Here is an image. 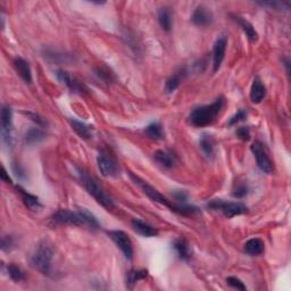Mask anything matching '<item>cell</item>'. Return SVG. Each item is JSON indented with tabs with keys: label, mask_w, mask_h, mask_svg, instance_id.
Returning a JSON list of instances; mask_svg holds the SVG:
<instances>
[{
	"label": "cell",
	"mask_w": 291,
	"mask_h": 291,
	"mask_svg": "<svg viewBox=\"0 0 291 291\" xmlns=\"http://www.w3.org/2000/svg\"><path fill=\"white\" fill-rule=\"evenodd\" d=\"M266 96V88L265 85L263 84L261 80L258 78H255L254 82L251 84L250 89V99L254 104H259L264 100Z\"/></svg>",
	"instance_id": "obj_19"
},
{
	"label": "cell",
	"mask_w": 291,
	"mask_h": 291,
	"mask_svg": "<svg viewBox=\"0 0 291 291\" xmlns=\"http://www.w3.org/2000/svg\"><path fill=\"white\" fill-rule=\"evenodd\" d=\"M76 174H78V178L83 186V188L88 191L89 195H91L97 200V203L100 204V205L107 209H112L115 207V204H114L112 197L105 191L103 186L99 185V182L93 176L80 167H76Z\"/></svg>",
	"instance_id": "obj_3"
},
{
	"label": "cell",
	"mask_w": 291,
	"mask_h": 291,
	"mask_svg": "<svg viewBox=\"0 0 291 291\" xmlns=\"http://www.w3.org/2000/svg\"><path fill=\"white\" fill-rule=\"evenodd\" d=\"M228 285L232 287V288L238 289V290H246V286L244 285V282L241 281L240 279L235 278V276H229L227 279Z\"/></svg>",
	"instance_id": "obj_33"
},
{
	"label": "cell",
	"mask_w": 291,
	"mask_h": 291,
	"mask_svg": "<svg viewBox=\"0 0 291 291\" xmlns=\"http://www.w3.org/2000/svg\"><path fill=\"white\" fill-rule=\"evenodd\" d=\"M44 57L47 60H49L51 62H55V63H72L74 62V57L72 55H67V54H63L60 53V51L54 50V49H44L43 51Z\"/></svg>",
	"instance_id": "obj_25"
},
{
	"label": "cell",
	"mask_w": 291,
	"mask_h": 291,
	"mask_svg": "<svg viewBox=\"0 0 291 291\" xmlns=\"http://www.w3.org/2000/svg\"><path fill=\"white\" fill-rule=\"evenodd\" d=\"M224 103L225 100L223 97H220L210 105L200 106L198 108L193 109L189 115V122L196 127H205L210 125L223 109Z\"/></svg>",
	"instance_id": "obj_4"
},
{
	"label": "cell",
	"mask_w": 291,
	"mask_h": 291,
	"mask_svg": "<svg viewBox=\"0 0 291 291\" xmlns=\"http://www.w3.org/2000/svg\"><path fill=\"white\" fill-rule=\"evenodd\" d=\"M158 23L166 32H169L172 30V12L168 7H162L158 9Z\"/></svg>",
	"instance_id": "obj_24"
},
{
	"label": "cell",
	"mask_w": 291,
	"mask_h": 291,
	"mask_svg": "<svg viewBox=\"0 0 291 291\" xmlns=\"http://www.w3.org/2000/svg\"><path fill=\"white\" fill-rule=\"evenodd\" d=\"M130 176L131 179H132V181L136 183L137 186H139V188L143 190L145 195L147 196L149 199H151L152 202L158 203L161 204V205L168 207L172 212L178 213L180 215H183V216H191V215H195L197 213H199L198 207L192 206V205H187L186 203H181V204L173 203L172 200H168L166 197H164V195H162L158 190H156L154 187H151L149 183L146 182L145 180L140 179L139 176L133 174V173H130Z\"/></svg>",
	"instance_id": "obj_1"
},
{
	"label": "cell",
	"mask_w": 291,
	"mask_h": 291,
	"mask_svg": "<svg viewBox=\"0 0 291 291\" xmlns=\"http://www.w3.org/2000/svg\"><path fill=\"white\" fill-rule=\"evenodd\" d=\"M97 75H98L100 79L104 80V81L107 82V83H109V82L113 81L112 74H110V73H108V72H105L104 70H102V68H99L98 73H97Z\"/></svg>",
	"instance_id": "obj_39"
},
{
	"label": "cell",
	"mask_w": 291,
	"mask_h": 291,
	"mask_svg": "<svg viewBox=\"0 0 291 291\" xmlns=\"http://www.w3.org/2000/svg\"><path fill=\"white\" fill-rule=\"evenodd\" d=\"M173 197H174L175 200H178L179 203H186L187 199H188V193L183 190H175L173 192Z\"/></svg>",
	"instance_id": "obj_38"
},
{
	"label": "cell",
	"mask_w": 291,
	"mask_h": 291,
	"mask_svg": "<svg viewBox=\"0 0 291 291\" xmlns=\"http://www.w3.org/2000/svg\"><path fill=\"white\" fill-rule=\"evenodd\" d=\"M1 121V139L6 147L13 145V112L8 106H2L0 113Z\"/></svg>",
	"instance_id": "obj_8"
},
{
	"label": "cell",
	"mask_w": 291,
	"mask_h": 291,
	"mask_svg": "<svg viewBox=\"0 0 291 291\" xmlns=\"http://www.w3.org/2000/svg\"><path fill=\"white\" fill-rule=\"evenodd\" d=\"M248 191H249L248 186L246 185V183H240V185H238L233 189V191H232V196H233L234 198H244V197L248 195Z\"/></svg>",
	"instance_id": "obj_32"
},
{
	"label": "cell",
	"mask_w": 291,
	"mask_h": 291,
	"mask_svg": "<svg viewBox=\"0 0 291 291\" xmlns=\"http://www.w3.org/2000/svg\"><path fill=\"white\" fill-rule=\"evenodd\" d=\"M188 75V70L187 67H183L181 70H179L178 72H175L172 76H169L167 79V81L165 83V91L167 93H172L174 92L176 89L179 88L181 82L183 81V79Z\"/></svg>",
	"instance_id": "obj_16"
},
{
	"label": "cell",
	"mask_w": 291,
	"mask_h": 291,
	"mask_svg": "<svg viewBox=\"0 0 291 291\" xmlns=\"http://www.w3.org/2000/svg\"><path fill=\"white\" fill-rule=\"evenodd\" d=\"M199 145L204 155H205L206 157L212 158L214 156V140L212 136H209V134H204L202 139H200Z\"/></svg>",
	"instance_id": "obj_29"
},
{
	"label": "cell",
	"mask_w": 291,
	"mask_h": 291,
	"mask_svg": "<svg viewBox=\"0 0 291 291\" xmlns=\"http://www.w3.org/2000/svg\"><path fill=\"white\" fill-rule=\"evenodd\" d=\"M250 150L255 156L256 163H257L259 169H261L262 172L266 173V174H272V173L274 172V167H273V163L271 158H270L268 151L265 150L264 145L259 143V141H255V143L251 145Z\"/></svg>",
	"instance_id": "obj_7"
},
{
	"label": "cell",
	"mask_w": 291,
	"mask_h": 291,
	"mask_svg": "<svg viewBox=\"0 0 291 291\" xmlns=\"http://www.w3.org/2000/svg\"><path fill=\"white\" fill-rule=\"evenodd\" d=\"M282 63H283V65H285L286 68H287V73H288V74H289V73H290V70H289V64H290V61H289V58H287V57H286L285 60L282 61Z\"/></svg>",
	"instance_id": "obj_42"
},
{
	"label": "cell",
	"mask_w": 291,
	"mask_h": 291,
	"mask_svg": "<svg viewBox=\"0 0 291 291\" xmlns=\"http://www.w3.org/2000/svg\"><path fill=\"white\" fill-rule=\"evenodd\" d=\"M191 22L195 24L196 26H208L214 22V15L207 7L200 5L193 10L191 15Z\"/></svg>",
	"instance_id": "obj_13"
},
{
	"label": "cell",
	"mask_w": 291,
	"mask_h": 291,
	"mask_svg": "<svg viewBox=\"0 0 291 291\" xmlns=\"http://www.w3.org/2000/svg\"><path fill=\"white\" fill-rule=\"evenodd\" d=\"M237 134H238V137L244 141H248L249 139H250V131H249L247 126L239 127V129L237 130Z\"/></svg>",
	"instance_id": "obj_36"
},
{
	"label": "cell",
	"mask_w": 291,
	"mask_h": 291,
	"mask_svg": "<svg viewBox=\"0 0 291 291\" xmlns=\"http://www.w3.org/2000/svg\"><path fill=\"white\" fill-rule=\"evenodd\" d=\"M148 271L147 270H131L126 273L125 278V285L127 289H133L134 286L137 285L138 281L147 278Z\"/></svg>",
	"instance_id": "obj_26"
},
{
	"label": "cell",
	"mask_w": 291,
	"mask_h": 291,
	"mask_svg": "<svg viewBox=\"0 0 291 291\" xmlns=\"http://www.w3.org/2000/svg\"><path fill=\"white\" fill-rule=\"evenodd\" d=\"M107 234L109 235L110 239L115 242L117 247L121 249V251L123 252V255L125 256L126 259L129 261H132L133 258V244L131 241V239L129 235H127L125 232L123 231H108Z\"/></svg>",
	"instance_id": "obj_9"
},
{
	"label": "cell",
	"mask_w": 291,
	"mask_h": 291,
	"mask_svg": "<svg viewBox=\"0 0 291 291\" xmlns=\"http://www.w3.org/2000/svg\"><path fill=\"white\" fill-rule=\"evenodd\" d=\"M14 247V239L10 235H3L1 239V249L3 251L12 250Z\"/></svg>",
	"instance_id": "obj_34"
},
{
	"label": "cell",
	"mask_w": 291,
	"mask_h": 291,
	"mask_svg": "<svg viewBox=\"0 0 291 291\" xmlns=\"http://www.w3.org/2000/svg\"><path fill=\"white\" fill-rule=\"evenodd\" d=\"M6 270H7V273H8L9 278L13 280L14 282H22L24 280L26 279L25 276V273L22 269L20 268V266H17L16 264H14V263H10L6 266Z\"/></svg>",
	"instance_id": "obj_28"
},
{
	"label": "cell",
	"mask_w": 291,
	"mask_h": 291,
	"mask_svg": "<svg viewBox=\"0 0 291 291\" xmlns=\"http://www.w3.org/2000/svg\"><path fill=\"white\" fill-rule=\"evenodd\" d=\"M155 161L158 163L159 165L163 166L164 168L171 169L175 167L178 164V157L171 151L167 150H157L154 154Z\"/></svg>",
	"instance_id": "obj_14"
},
{
	"label": "cell",
	"mask_w": 291,
	"mask_h": 291,
	"mask_svg": "<svg viewBox=\"0 0 291 291\" xmlns=\"http://www.w3.org/2000/svg\"><path fill=\"white\" fill-rule=\"evenodd\" d=\"M97 164H98L100 173L104 176H115L119 173V165H117L115 158L106 151L99 152L98 157H97Z\"/></svg>",
	"instance_id": "obj_10"
},
{
	"label": "cell",
	"mask_w": 291,
	"mask_h": 291,
	"mask_svg": "<svg viewBox=\"0 0 291 291\" xmlns=\"http://www.w3.org/2000/svg\"><path fill=\"white\" fill-rule=\"evenodd\" d=\"M1 179H2V181H3V182H6V183H12V180H10L9 175L7 174V172H6L5 167H2V171H1Z\"/></svg>",
	"instance_id": "obj_41"
},
{
	"label": "cell",
	"mask_w": 291,
	"mask_h": 291,
	"mask_svg": "<svg viewBox=\"0 0 291 291\" xmlns=\"http://www.w3.org/2000/svg\"><path fill=\"white\" fill-rule=\"evenodd\" d=\"M13 171H14V173H15V175L20 180H24V179L26 178L25 172H24V169L22 168V166H21L19 164V163H14V164H13Z\"/></svg>",
	"instance_id": "obj_37"
},
{
	"label": "cell",
	"mask_w": 291,
	"mask_h": 291,
	"mask_svg": "<svg viewBox=\"0 0 291 291\" xmlns=\"http://www.w3.org/2000/svg\"><path fill=\"white\" fill-rule=\"evenodd\" d=\"M54 257V248L48 241H42L37 246L30 257V265L43 275L51 273V262Z\"/></svg>",
	"instance_id": "obj_5"
},
{
	"label": "cell",
	"mask_w": 291,
	"mask_h": 291,
	"mask_svg": "<svg viewBox=\"0 0 291 291\" xmlns=\"http://www.w3.org/2000/svg\"><path fill=\"white\" fill-rule=\"evenodd\" d=\"M228 37L225 34H221L214 43L213 47V67L214 72L220 70L222 63H223L225 57V50H227Z\"/></svg>",
	"instance_id": "obj_12"
},
{
	"label": "cell",
	"mask_w": 291,
	"mask_h": 291,
	"mask_svg": "<svg viewBox=\"0 0 291 291\" xmlns=\"http://www.w3.org/2000/svg\"><path fill=\"white\" fill-rule=\"evenodd\" d=\"M207 207L214 210H220L223 213L224 216L228 218H232L237 215L248 213V207L242 203H232L224 202L222 199H213L207 204Z\"/></svg>",
	"instance_id": "obj_6"
},
{
	"label": "cell",
	"mask_w": 291,
	"mask_h": 291,
	"mask_svg": "<svg viewBox=\"0 0 291 291\" xmlns=\"http://www.w3.org/2000/svg\"><path fill=\"white\" fill-rule=\"evenodd\" d=\"M70 123L73 127V130L75 131L76 134L82 139H91L92 138V129L91 126L88 125V124L80 122V121L75 119H70Z\"/></svg>",
	"instance_id": "obj_22"
},
{
	"label": "cell",
	"mask_w": 291,
	"mask_h": 291,
	"mask_svg": "<svg viewBox=\"0 0 291 291\" xmlns=\"http://www.w3.org/2000/svg\"><path fill=\"white\" fill-rule=\"evenodd\" d=\"M44 138H46V134H44L42 130L39 129V127H32L25 133L24 141L27 145H36L44 140Z\"/></svg>",
	"instance_id": "obj_27"
},
{
	"label": "cell",
	"mask_w": 291,
	"mask_h": 291,
	"mask_svg": "<svg viewBox=\"0 0 291 291\" xmlns=\"http://www.w3.org/2000/svg\"><path fill=\"white\" fill-rule=\"evenodd\" d=\"M244 250L249 256H259L265 251V244L259 238L249 239L244 246Z\"/></svg>",
	"instance_id": "obj_18"
},
{
	"label": "cell",
	"mask_w": 291,
	"mask_h": 291,
	"mask_svg": "<svg viewBox=\"0 0 291 291\" xmlns=\"http://www.w3.org/2000/svg\"><path fill=\"white\" fill-rule=\"evenodd\" d=\"M256 3L270 9H276V10L290 9V1H276V0H269V1H256Z\"/></svg>",
	"instance_id": "obj_31"
},
{
	"label": "cell",
	"mask_w": 291,
	"mask_h": 291,
	"mask_svg": "<svg viewBox=\"0 0 291 291\" xmlns=\"http://www.w3.org/2000/svg\"><path fill=\"white\" fill-rule=\"evenodd\" d=\"M173 248L178 254L179 258H181L182 261L188 262L190 257H191V251H190L189 244L187 242L185 239H176V240L173 242Z\"/></svg>",
	"instance_id": "obj_23"
},
{
	"label": "cell",
	"mask_w": 291,
	"mask_h": 291,
	"mask_svg": "<svg viewBox=\"0 0 291 291\" xmlns=\"http://www.w3.org/2000/svg\"><path fill=\"white\" fill-rule=\"evenodd\" d=\"M13 64L16 72L19 73L24 82L25 83L32 82V71H31L30 64L27 63L25 60H23L22 57H16L15 60H14Z\"/></svg>",
	"instance_id": "obj_15"
},
{
	"label": "cell",
	"mask_w": 291,
	"mask_h": 291,
	"mask_svg": "<svg viewBox=\"0 0 291 291\" xmlns=\"http://www.w3.org/2000/svg\"><path fill=\"white\" fill-rule=\"evenodd\" d=\"M145 132L149 138H150V139H154V140H161L164 138L162 125L158 122L149 124V125L145 129Z\"/></svg>",
	"instance_id": "obj_30"
},
{
	"label": "cell",
	"mask_w": 291,
	"mask_h": 291,
	"mask_svg": "<svg viewBox=\"0 0 291 291\" xmlns=\"http://www.w3.org/2000/svg\"><path fill=\"white\" fill-rule=\"evenodd\" d=\"M246 117H247V112L244 109H240L239 112L233 115L230 119V122H229V125H235V124L241 122V121H244Z\"/></svg>",
	"instance_id": "obj_35"
},
{
	"label": "cell",
	"mask_w": 291,
	"mask_h": 291,
	"mask_svg": "<svg viewBox=\"0 0 291 291\" xmlns=\"http://www.w3.org/2000/svg\"><path fill=\"white\" fill-rule=\"evenodd\" d=\"M50 221L56 225H76V227H85L91 230H97L100 227L95 215L83 208L79 210L60 209L53 214Z\"/></svg>",
	"instance_id": "obj_2"
},
{
	"label": "cell",
	"mask_w": 291,
	"mask_h": 291,
	"mask_svg": "<svg viewBox=\"0 0 291 291\" xmlns=\"http://www.w3.org/2000/svg\"><path fill=\"white\" fill-rule=\"evenodd\" d=\"M17 190L20 191L24 205H25L27 208L31 210H39L42 208V205H41L40 200L37 196L31 195V193L25 191V190L21 188V187H17Z\"/></svg>",
	"instance_id": "obj_21"
},
{
	"label": "cell",
	"mask_w": 291,
	"mask_h": 291,
	"mask_svg": "<svg viewBox=\"0 0 291 291\" xmlns=\"http://www.w3.org/2000/svg\"><path fill=\"white\" fill-rule=\"evenodd\" d=\"M132 228L137 233H139L140 235H143V237L146 238L156 237V235L158 234L157 229H155L154 227H151L150 224L139 220V218H134V220H132Z\"/></svg>",
	"instance_id": "obj_17"
},
{
	"label": "cell",
	"mask_w": 291,
	"mask_h": 291,
	"mask_svg": "<svg viewBox=\"0 0 291 291\" xmlns=\"http://www.w3.org/2000/svg\"><path fill=\"white\" fill-rule=\"evenodd\" d=\"M56 76L60 81L67 86L72 92L78 93V95H83L86 92L85 85L79 81L75 76L71 75L70 73L64 70L56 71Z\"/></svg>",
	"instance_id": "obj_11"
},
{
	"label": "cell",
	"mask_w": 291,
	"mask_h": 291,
	"mask_svg": "<svg viewBox=\"0 0 291 291\" xmlns=\"http://www.w3.org/2000/svg\"><path fill=\"white\" fill-rule=\"evenodd\" d=\"M24 114L29 116L31 120L34 121V122H36L38 124V125H40V126L46 125V122H44V121L42 119H41V117L39 115H37V114H34V113H24Z\"/></svg>",
	"instance_id": "obj_40"
},
{
	"label": "cell",
	"mask_w": 291,
	"mask_h": 291,
	"mask_svg": "<svg viewBox=\"0 0 291 291\" xmlns=\"http://www.w3.org/2000/svg\"><path fill=\"white\" fill-rule=\"evenodd\" d=\"M231 17H232V20L235 21V22L240 25L242 31L246 33V36H247V38L251 41V42H255V41L258 40V33L256 32L255 27L252 26L247 20L242 19V17L238 16V15H231Z\"/></svg>",
	"instance_id": "obj_20"
}]
</instances>
